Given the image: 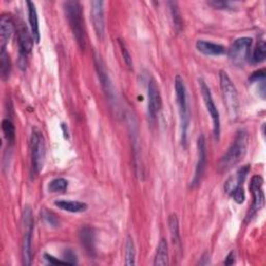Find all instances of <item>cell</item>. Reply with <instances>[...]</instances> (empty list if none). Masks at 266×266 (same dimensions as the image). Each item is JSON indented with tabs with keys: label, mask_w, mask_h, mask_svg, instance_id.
Instances as JSON below:
<instances>
[{
	"label": "cell",
	"mask_w": 266,
	"mask_h": 266,
	"mask_svg": "<svg viewBox=\"0 0 266 266\" xmlns=\"http://www.w3.org/2000/svg\"><path fill=\"white\" fill-rule=\"evenodd\" d=\"M249 146V133L244 129L237 131L234 141L228 151L220 158L217 168L219 173H226L238 164L246 153Z\"/></svg>",
	"instance_id": "cell-1"
},
{
	"label": "cell",
	"mask_w": 266,
	"mask_h": 266,
	"mask_svg": "<svg viewBox=\"0 0 266 266\" xmlns=\"http://www.w3.org/2000/svg\"><path fill=\"white\" fill-rule=\"evenodd\" d=\"M64 10L68 19L70 28L80 49H85L86 35L82 8L78 2H67L64 4Z\"/></svg>",
	"instance_id": "cell-2"
},
{
	"label": "cell",
	"mask_w": 266,
	"mask_h": 266,
	"mask_svg": "<svg viewBox=\"0 0 266 266\" xmlns=\"http://www.w3.org/2000/svg\"><path fill=\"white\" fill-rule=\"evenodd\" d=\"M175 93L176 101L178 104L179 115H180V130H181V142L185 146L187 142V130L189 127V109L186 87L183 79L178 75L175 79Z\"/></svg>",
	"instance_id": "cell-3"
},
{
	"label": "cell",
	"mask_w": 266,
	"mask_h": 266,
	"mask_svg": "<svg viewBox=\"0 0 266 266\" xmlns=\"http://www.w3.org/2000/svg\"><path fill=\"white\" fill-rule=\"evenodd\" d=\"M219 84L220 91L223 95L224 103L231 121H235L238 118L239 112V100L236 87L225 71L219 72Z\"/></svg>",
	"instance_id": "cell-4"
},
{
	"label": "cell",
	"mask_w": 266,
	"mask_h": 266,
	"mask_svg": "<svg viewBox=\"0 0 266 266\" xmlns=\"http://www.w3.org/2000/svg\"><path fill=\"white\" fill-rule=\"evenodd\" d=\"M250 168H251L250 165H244L238 168L235 172V174L229 177L224 186L226 194L231 196L233 200L238 204H242L245 200L243 182L245 181Z\"/></svg>",
	"instance_id": "cell-5"
},
{
	"label": "cell",
	"mask_w": 266,
	"mask_h": 266,
	"mask_svg": "<svg viewBox=\"0 0 266 266\" xmlns=\"http://www.w3.org/2000/svg\"><path fill=\"white\" fill-rule=\"evenodd\" d=\"M23 239H22V260L24 265L31 264V239L34 227L32 211L29 207H25L22 216Z\"/></svg>",
	"instance_id": "cell-6"
},
{
	"label": "cell",
	"mask_w": 266,
	"mask_h": 266,
	"mask_svg": "<svg viewBox=\"0 0 266 266\" xmlns=\"http://www.w3.org/2000/svg\"><path fill=\"white\" fill-rule=\"evenodd\" d=\"M30 152H31L32 169L34 174L37 175L44 166V161H45V155H46V146H45V140H44L42 132L35 128L32 130V133H31Z\"/></svg>",
	"instance_id": "cell-7"
},
{
	"label": "cell",
	"mask_w": 266,
	"mask_h": 266,
	"mask_svg": "<svg viewBox=\"0 0 266 266\" xmlns=\"http://www.w3.org/2000/svg\"><path fill=\"white\" fill-rule=\"evenodd\" d=\"M253 40L251 37L237 39L229 50V59L232 64L237 67H242L250 58Z\"/></svg>",
	"instance_id": "cell-8"
},
{
	"label": "cell",
	"mask_w": 266,
	"mask_h": 266,
	"mask_svg": "<svg viewBox=\"0 0 266 266\" xmlns=\"http://www.w3.org/2000/svg\"><path fill=\"white\" fill-rule=\"evenodd\" d=\"M199 84H200V90L202 93V97L204 99V103L205 106L212 119V123H213V135H214V139L217 141L219 139V135H220V120H219V113L218 110L216 108V105L214 104L210 88L209 86L206 84V82L203 79L199 80Z\"/></svg>",
	"instance_id": "cell-9"
},
{
	"label": "cell",
	"mask_w": 266,
	"mask_h": 266,
	"mask_svg": "<svg viewBox=\"0 0 266 266\" xmlns=\"http://www.w3.org/2000/svg\"><path fill=\"white\" fill-rule=\"evenodd\" d=\"M263 178L259 175L254 176L251 179L250 183V191L253 196V204L251 207V210L248 214V219H251L253 216H255L263 207L265 204V197L263 193Z\"/></svg>",
	"instance_id": "cell-10"
},
{
	"label": "cell",
	"mask_w": 266,
	"mask_h": 266,
	"mask_svg": "<svg viewBox=\"0 0 266 266\" xmlns=\"http://www.w3.org/2000/svg\"><path fill=\"white\" fill-rule=\"evenodd\" d=\"M198 161L196 165V170H195V176L194 179L192 181L191 186L196 187L200 184L202 177L204 175L205 168H206V162H207V149H206V140L204 135H201L198 138Z\"/></svg>",
	"instance_id": "cell-11"
},
{
	"label": "cell",
	"mask_w": 266,
	"mask_h": 266,
	"mask_svg": "<svg viewBox=\"0 0 266 266\" xmlns=\"http://www.w3.org/2000/svg\"><path fill=\"white\" fill-rule=\"evenodd\" d=\"M162 105L159 87L154 79H151L148 84V115L150 120L155 121L157 113Z\"/></svg>",
	"instance_id": "cell-12"
},
{
	"label": "cell",
	"mask_w": 266,
	"mask_h": 266,
	"mask_svg": "<svg viewBox=\"0 0 266 266\" xmlns=\"http://www.w3.org/2000/svg\"><path fill=\"white\" fill-rule=\"evenodd\" d=\"M91 16L94 25L95 32L98 39L102 40L104 36V29H105V22H104V3L100 0H95L91 4Z\"/></svg>",
	"instance_id": "cell-13"
},
{
	"label": "cell",
	"mask_w": 266,
	"mask_h": 266,
	"mask_svg": "<svg viewBox=\"0 0 266 266\" xmlns=\"http://www.w3.org/2000/svg\"><path fill=\"white\" fill-rule=\"evenodd\" d=\"M94 63H95L96 71H97V74H98V77H99V80L101 82V85L103 87V90H104L105 94L107 95V98H109L112 101V99L115 97V94H113L112 84H111L110 78L108 76L107 70L105 68V65H104L103 61L101 60V58L98 54H95Z\"/></svg>",
	"instance_id": "cell-14"
},
{
	"label": "cell",
	"mask_w": 266,
	"mask_h": 266,
	"mask_svg": "<svg viewBox=\"0 0 266 266\" xmlns=\"http://www.w3.org/2000/svg\"><path fill=\"white\" fill-rule=\"evenodd\" d=\"M18 44H19V56L26 58L32 50L33 37L30 35L27 27L21 23L18 27Z\"/></svg>",
	"instance_id": "cell-15"
},
{
	"label": "cell",
	"mask_w": 266,
	"mask_h": 266,
	"mask_svg": "<svg viewBox=\"0 0 266 266\" xmlns=\"http://www.w3.org/2000/svg\"><path fill=\"white\" fill-rule=\"evenodd\" d=\"M15 31V23L9 15H3L0 19V48L6 50L9 41Z\"/></svg>",
	"instance_id": "cell-16"
},
{
	"label": "cell",
	"mask_w": 266,
	"mask_h": 266,
	"mask_svg": "<svg viewBox=\"0 0 266 266\" xmlns=\"http://www.w3.org/2000/svg\"><path fill=\"white\" fill-rule=\"evenodd\" d=\"M196 47L199 52L205 55L218 56V55H223L227 52L226 47H224L223 45H219V44H214L204 40H199L196 44Z\"/></svg>",
	"instance_id": "cell-17"
},
{
	"label": "cell",
	"mask_w": 266,
	"mask_h": 266,
	"mask_svg": "<svg viewBox=\"0 0 266 266\" xmlns=\"http://www.w3.org/2000/svg\"><path fill=\"white\" fill-rule=\"evenodd\" d=\"M27 8H28V20L30 24L31 29V35L33 37V41L37 44L40 42V27H39V18L37 13L35 10V6L31 2H27Z\"/></svg>",
	"instance_id": "cell-18"
},
{
	"label": "cell",
	"mask_w": 266,
	"mask_h": 266,
	"mask_svg": "<svg viewBox=\"0 0 266 266\" xmlns=\"http://www.w3.org/2000/svg\"><path fill=\"white\" fill-rule=\"evenodd\" d=\"M153 265L155 266L168 265V244L164 238H162L158 243Z\"/></svg>",
	"instance_id": "cell-19"
},
{
	"label": "cell",
	"mask_w": 266,
	"mask_h": 266,
	"mask_svg": "<svg viewBox=\"0 0 266 266\" xmlns=\"http://www.w3.org/2000/svg\"><path fill=\"white\" fill-rule=\"evenodd\" d=\"M54 205L59 207L62 210L73 212V213H79V212H84L87 210V205L82 202L78 201H55Z\"/></svg>",
	"instance_id": "cell-20"
},
{
	"label": "cell",
	"mask_w": 266,
	"mask_h": 266,
	"mask_svg": "<svg viewBox=\"0 0 266 266\" xmlns=\"http://www.w3.org/2000/svg\"><path fill=\"white\" fill-rule=\"evenodd\" d=\"M80 240L82 245L91 255L95 251V234L90 227H84L80 231Z\"/></svg>",
	"instance_id": "cell-21"
},
{
	"label": "cell",
	"mask_w": 266,
	"mask_h": 266,
	"mask_svg": "<svg viewBox=\"0 0 266 266\" xmlns=\"http://www.w3.org/2000/svg\"><path fill=\"white\" fill-rule=\"evenodd\" d=\"M168 228L170 232L172 241L174 244H180V233H179V221L176 214H170L168 217Z\"/></svg>",
	"instance_id": "cell-22"
},
{
	"label": "cell",
	"mask_w": 266,
	"mask_h": 266,
	"mask_svg": "<svg viewBox=\"0 0 266 266\" xmlns=\"http://www.w3.org/2000/svg\"><path fill=\"white\" fill-rule=\"evenodd\" d=\"M125 264L128 266L136 264V245L131 236H127L125 243Z\"/></svg>",
	"instance_id": "cell-23"
},
{
	"label": "cell",
	"mask_w": 266,
	"mask_h": 266,
	"mask_svg": "<svg viewBox=\"0 0 266 266\" xmlns=\"http://www.w3.org/2000/svg\"><path fill=\"white\" fill-rule=\"evenodd\" d=\"M2 128H3V132H4V136H5L6 140L8 141L9 144L13 145L16 140V129H15V126L12 123V121H10L8 119L4 120L3 124H2Z\"/></svg>",
	"instance_id": "cell-24"
},
{
	"label": "cell",
	"mask_w": 266,
	"mask_h": 266,
	"mask_svg": "<svg viewBox=\"0 0 266 266\" xmlns=\"http://www.w3.org/2000/svg\"><path fill=\"white\" fill-rule=\"evenodd\" d=\"M0 73L3 78L6 80L11 73V60L7 50H2L0 52Z\"/></svg>",
	"instance_id": "cell-25"
},
{
	"label": "cell",
	"mask_w": 266,
	"mask_h": 266,
	"mask_svg": "<svg viewBox=\"0 0 266 266\" xmlns=\"http://www.w3.org/2000/svg\"><path fill=\"white\" fill-rule=\"evenodd\" d=\"M266 59V44L264 41H260L253 52L252 62L254 64H260Z\"/></svg>",
	"instance_id": "cell-26"
},
{
	"label": "cell",
	"mask_w": 266,
	"mask_h": 266,
	"mask_svg": "<svg viewBox=\"0 0 266 266\" xmlns=\"http://www.w3.org/2000/svg\"><path fill=\"white\" fill-rule=\"evenodd\" d=\"M67 188H68V181L64 178L53 179L48 185V189L51 193H64Z\"/></svg>",
	"instance_id": "cell-27"
},
{
	"label": "cell",
	"mask_w": 266,
	"mask_h": 266,
	"mask_svg": "<svg viewBox=\"0 0 266 266\" xmlns=\"http://www.w3.org/2000/svg\"><path fill=\"white\" fill-rule=\"evenodd\" d=\"M169 7H170V13H172V17H173V22L174 25L177 29H180L182 27V19L180 17V12L178 9V5L176 3H168Z\"/></svg>",
	"instance_id": "cell-28"
},
{
	"label": "cell",
	"mask_w": 266,
	"mask_h": 266,
	"mask_svg": "<svg viewBox=\"0 0 266 266\" xmlns=\"http://www.w3.org/2000/svg\"><path fill=\"white\" fill-rule=\"evenodd\" d=\"M119 46H120V49H121V52H122V55H123V59H124V62L126 64V66L129 68V69H132V59H131V55L126 47V44L122 41V40H119Z\"/></svg>",
	"instance_id": "cell-29"
},
{
	"label": "cell",
	"mask_w": 266,
	"mask_h": 266,
	"mask_svg": "<svg viewBox=\"0 0 266 266\" xmlns=\"http://www.w3.org/2000/svg\"><path fill=\"white\" fill-rule=\"evenodd\" d=\"M42 215H43V218L45 219L49 225H51V226H58L59 225V220L52 212H50L48 210H44Z\"/></svg>",
	"instance_id": "cell-30"
},
{
	"label": "cell",
	"mask_w": 266,
	"mask_h": 266,
	"mask_svg": "<svg viewBox=\"0 0 266 266\" xmlns=\"http://www.w3.org/2000/svg\"><path fill=\"white\" fill-rule=\"evenodd\" d=\"M64 261L69 265H74L77 263L76 254L72 250H66L64 252Z\"/></svg>",
	"instance_id": "cell-31"
},
{
	"label": "cell",
	"mask_w": 266,
	"mask_h": 266,
	"mask_svg": "<svg viewBox=\"0 0 266 266\" xmlns=\"http://www.w3.org/2000/svg\"><path fill=\"white\" fill-rule=\"evenodd\" d=\"M209 5L217 10H231V4L228 2H209Z\"/></svg>",
	"instance_id": "cell-32"
},
{
	"label": "cell",
	"mask_w": 266,
	"mask_h": 266,
	"mask_svg": "<svg viewBox=\"0 0 266 266\" xmlns=\"http://www.w3.org/2000/svg\"><path fill=\"white\" fill-rule=\"evenodd\" d=\"M265 75H266V74H265V70H264V69L258 70V71L252 73V75L250 76L249 80L252 81V82H256V81L260 82V81H262V80H265Z\"/></svg>",
	"instance_id": "cell-33"
},
{
	"label": "cell",
	"mask_w": 266,
	"mask_h": 266,
	"mask_svg": "<svg viewBox=\"0 0 266 266\" xmlns=\"http://www.w3.org/2000/svg\"><path fill=\"white\" fill-rule=\"evenodd\" d=\"M44 258H45V260H46L48 263H50V264H52V265H56V264H67L64 260H60V259H58V258H55V257H53V256H51V255H49V254H45V255H44Z\"/></svg>",
	"instance_id": "cell-34"
},
{
	"label": "cell",
	"mask_w": 266,
	"mask_h": 266,
	"mask_svg": "<svg viewBox=\"0 0 266 266\" xmlns=\"http://www.w3.org/2000/svg\"><path fill=\"white\" fill-rule=\"evenodd\" d=\"M234 263H235V254H234V252H231V253L227 256L226 261H225V264H226V265H232V264H234Z\"/></svg>",
	"instance_id": "cell-35"
},
{
	"label": "cell",
	"mask_w": 266,
	"mask_h": 266,
	"mask_svg": "<svg viewBox=\"0 0 266 266\" xmlns=\"http://www.w3.org/2000/svg\"><path fill=\"white\" fill-rule=\"evenodd\" d=\"M209 258H210L209 253H205V254L202 256V259H201V261L199 262V264H200V265H207V264H209V263H210Z\"/></svg>",
	"instance_id": "cell-36"
}]
</instances>
